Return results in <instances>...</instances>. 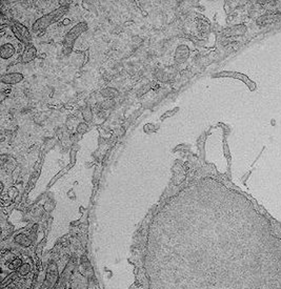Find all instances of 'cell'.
<instances>
[{
	"mask_svg": "<svg viewBox=\"0 0 281 289\" xmlns=\"http://www.w3.org/2000/svg\"><path fill=\"white\" fill-rule=\"evenodd\" d=\"M156 260L165 289H281V241H221Z\"/></svg>",
	"mask_w": 281,
	"mask_h": 289,
	"instance_id": "1",
	"label": "cell"
},
{
	"mask_svg": "<svg viewBox=\"0 0 281 289\" xmlns=\"http://www.w3.org/2000/svg\"><path fill=\"white\" fill-rule=\"evenodd\" d=\"M68 6H61V8L54 10L53 12H51L48 14H46V15L42 16L38 20H36V22L33 24V30L34 31L45 30L51 24H53V23L57 22L58 20H60L61 18H62V16L68 12Z\"/></svg>",
	"mask_w": 281,
	"mask_h": 289,
	"instance_id": "2",
	"label": "cell"
},
{
	"mask_svg": "<svg viewBox=\"0 0 281 289\" xmlns=\"http://www.w3.org/2000/svg\"><path fill=\"white\" fill-rule=\"evenodd\" d=\"M86 30H88L86 22H79L71 28L70 32L65 35L64 41H63V54L64 55H70L77 38Z\"/></svg>",
	"mask_w": 281,
	"mask_h": 289,
	"instance_id": "3",
	"label": "cell"
},
{
	"mask_svg": "<svg viewBox=\"0 0 281 289\" xmlns=\"http://www.w3.org/2000/svg\"><path fill=\"white\" fill-rule=\"evenodd\" d=\"M12 31L18 40H20L22 43H24L25 45H29V44H30L31 34L24 25L20 24V23H14V24L12 25Z\"/></svg>",
	"mask_w": 281,
	"mask_h": 289,
	"instance_id": "4",
	"label": "cell"
},
{
	"mask_svg": "<svg viewBox=\"0 0 281 289\" xmlns=\"http://www.w3.org/2000/svg\"><path fill=\"white\" fill-rule=\"evenodd\" d=\"M37 56V50H36L35 46L32 44H29L25 48L24 52H23L22 56H21V62L22 63H29L31 61H33Z\"/></svg>",
	"mask_w": 281,
	"mask_h": 289,
	"instance_id": "5",
	"label": "cell"
},
{
	"mask_svg": "<svg viewBox=\"0 0 281 289\" xmlns=\"http://www.w3.org/2000/svg\"><path fill=\"white\" fill-rule=\"evenodd\" d=\"M23 75L20 73H11L3 75L1 77V82L5 83V84H16L19 83L20 81H22Z\"/></svg>",
	"mask_w": 281,
	"mask_h": 289,
	"instance_id": "6",
	"label": "cell"
},
{
	"mask_svg": "<svg viewBox=\"0 0 281 289\" xmlns=\"http://www.w3.org/2000/svg\"><path fill=\"white\" fill-rule=\"evenodd\" d=\"M15 52H16V48L12 43H4L1 46V50H0V56H1V58H2L3 60L10 59V58H12L13 56L15 55Z\"/></svg>",
	"mask_w": 281,
	"mask_h": 289,
	"instance_id": "7",
	"label": "cell"
},
{
	"mask_svg": "<svg viewBox=\"0 0 281 289\" xmlns=\"http://www.w3.org/2000/svg\"><path fill=\"white\" fill-rule=\"evenodd\" d=\"M188 48L185 45H181L177 48L176 50V60L177 61H183L188 58Z\"/></svg>",
	"mask_w": 281,
	"mask_h": 289,
	"instance_id": "8",
	"label": "cell"
},
{
	"mask_svg": "<svg viewBox=\"0 0 281 289\" xmlns=\"http://www.w3.org/2000/svg\"><path fill=\"white\" fill-rule=\"evenodd\" d=\"M102 95L104 97H108V98H114L118 95V92L116 91L115 88H106V89L102 91Z\"/></svg>",
	"mask_w": 281,
	"mask_h": 289,
	"instance_id": "9",
	"label": "cell"
},
{
	"mask_svg": "<svg viewBox=\"0 0 281 289\" xmlns=\"http://www.w3.org/2000/svg\"><path fill=\"white\" fill-rule=\"evenodd\" d=\"M82 116H83V118H84V121H86V122L92 121V119H93V113L91 111L90 106L84 108V111H83V113H82Z\"/></svg>",
	"mask_w": 281,
	"mask_h": 289,
	"instance_id": "10",
	"label": "cell"
},
{
	"mask_svg": "<svg viewBox=\"0 0 281 289\" xmlns=\"http://www.w3.org/2000/svg\"><path fill=\"white\" fill-rule=\"evenodd\" d=\"M88 124L84 123V122H81V123H79L77 126V131L79 133H84L86 131H88Z\"/></svg>",
	"mask_w": 281,
	"mask_h": 289,
	"instance_id": "11",
	"label": "cell"
}]
</instances>
